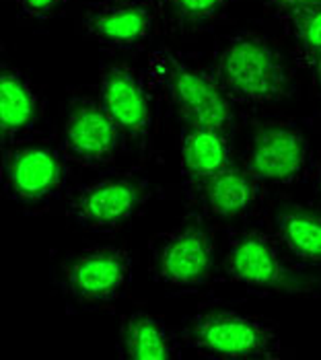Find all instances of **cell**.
Instances as JSON below:
<instances>
[{
	"instance_id": "1",
	"label": "cell",
	"mask_w": 321,
	"mask_h": 360,
	"mask_svg": "<svg viewBox=\"0 0 321 360\" xmlns=\"http://www.w3.org/2000/svg\"><path fill=\"white\" fill-rule=\"evenodd\" d=\"M210 75L237 108H268L293 93V70L272 37L243 29L216 50Z\"/></svg>"
},
{
	"instance_id": "2",
	"label": "cell",
	"mask_w": 321,
	"mask_h": 360,
	"mask_svg": "<svg viewBox=\"0 0 321 360\" xmlns=\"http://www.w3.org/2000/svg\"><path fill=\"white\" fill-rule=\"evenodd\" d=\"M146 75L157 99L184 124L213 126L225 132L235 128V105L222 93L208 68L191 64L173 50H153L146 58Z\"/></svg>"
},
{
	"instance_id": "3",
	"label": "cell",
	"mask_w": 321,
	"mask_h": 360,
	"mask_svg": "<svg viewBox=\"0 0 321 360\" xmlns=\"http://www.w3.org/2000/svg\"><path fill=\"white\" fill-rule=\"evenodd\" d=\"M225 276L251 290L289 297H317L321 278L301 268L276 233L258 226L231 231L220 264Z\"/></svg>"
},
{
	"instance_id": "4",
	"label": "cell",
	"mask_w": 321,
	"mask_h": 360,
	"mask_svg": "<svg viewBox=\"0 0 321 360\" xmlns=\"http://www.w3.org/2000/svg\"><path fill=\"white\" fill-rule=\"evenodd\" d=\"M184 346L213 360H276L282 356L278 330L258 315L235 309H202L177 330Z\"/></svg>"
},
{
	"instance_id": "5",
	"label": "cell",
	"mask_w": 321,
	"mask_h": 360,
	"mask_svg": "<svg viewBox=\"0 0 321 360\" xmlns=\"http://www.w3.org/2000/svg\"><path fill=\"white\" fill-rule=\"evenodd\" d=\"M153 195L140 171H109L79 184L66 198V217L93 233H113L136 219Z\"/></svg>"
},
{
	"instance_id": "6",
	"label": "cell",
	"mask_w": 321,
	"mask_h": 360,
	"mask_svg": "<svg viewBox=\"0 0 321 360\" xmlns=\"http://www.w3.org/2000/svg\"><path fill=\"white\" fill-rule=\"evenodd\" d=\"M134 253L124 245H89L58 264L60 292L82 309L113 305L132 282Z\"/></svg>"
},
{
	"instance_id": "7",
	"label": "cell",
	"mask_w": 321,
	"mask_h": 360,
	"mask_svg": "<svg viewBox=\"0 0 321 360\" xmlns=\"http://www.w3.org/2000/svg\"><path fill=\"white\" fill-rule=\"evenodd\" d=\"M97 95L124 132L128 146L142 159L151 157L157 132V93L146 70L128 62H103L99 68Z\"/></svg>"
},
{
	"instance_id": "8",
	"label": "cell",
	"mask_w": 321,
	"mask_h": 360,
	"mask_svg": "<svg viewBox=\"0 0 321 360\" xmlns=\"http://www.w3.org/2000/svg\"><path fill=\"white\" fill-rule=\"evenodd\" d=\"M2 195L25 208H42L66 194L70 161L60 146L23 142L2 146Z\"/></svg>"
},
{
	"instance_id": "9",
	"label": "cell",
	"mask_w": 321,
	"mask_h": 360,
	"mask_svg": "<svg viewBox=\"0 0 321 360\" xmlns=\"http://www.w3.org/2000/svg\"><path fill=\"white\" fill-rule=\"evenodd\" d=\"M216 272V243L196 219L159 233L151 241L149 274L171 290L206 286Z\"/></svg>"
},
{
	"instance_id": "10",
	"label": "cell",
	"mask_w": 321,
	"mask_h": 360,
	"mask_svg": "<svg viewBox=\"0 0 321 360\" xmlns=\"http://www.w3.org/2000/svg\"><path fill=\"white\" fill-rule=\"evenodd\" d=\"M60 148L73 165L106 169L118 161L128 142L99 95H79L68 103Z\"/></svg>"
},
{
	"instance_id": "11",
	"label": "cell",
	"mask_w": 321,
	"mask_h": 360,
	"mask_svg": "<svg viewBox=\"0 0 321 360\" xmlns=\"http://www.w3.org/2000/svg\"><path fill=\"white\" fill-rule=\"evenodd\" d=\"M311 142L291 122H266L249 139L243 169L262 184L294 186L309 175Z\"/></svg>"
},
{
	"instance_id": "12",
	"label": "cell",
	"mask_w": 321,
	"mask_h": 360,
	"mask_svg": "<svg viewBox=\"0 0 321 360\" xmlns=\"http://www.w3.org/2000/svg\"><path fill=\"white\" fill-rule=\"evenodd\" d=\"M87 39L118 52L144 48L160 31L157 0H99L91 2L80 17Z\"/></svg>"
},
{
	"instance_id": "13",
	"label": "cell",
	"mask_w": 321,
	"mask_h": 360,
	"mask_svg": "<svg viewBox=\"0 0 321 360\" xmlns=\"http://www.w3.org/2000/svg\"><path fill=\"white\" fill-rule=\"evenodd\" d=\"M186 194L202 217L235 221L258 208L264 184L243 167H227L214 175L186 181Z\"/></svg>"
},
{
	"instance_id": "14",
	"label": "cell",
	"mask_w": 321,
	"mask_h": 360,
	"mask_svg": "<svg viewBox=\"0 0 321 360\" xmlns=\"http://www.w3.org/2000/svg\"><path fill=\"white\" fill-rule=\"evenodd\" d=\"M44 97L23 70L2 64L0 70V142H29L44 117Z\"/></svg>"
},
{
	"instance_id": "15",
	"label": "cell",
	"mask_w": 321,
	"mask_h": 360,
	"mask_svg": "<svg viewBox=\"0 0 321 360\" xmlns=\"http://www.w3.org/2000/svg\"><path fill=\"white\" fill-rule=\"evenodd\" d=\"M180 332L163 319L144 311H134L120 319L118 356L124 360H173L182 356Z\"/></svg>"
},
{
	"instance_id": "16",
	"label": "cell",
	"mask_w": 321,
	"mask_h": 360,
	"mask_svg": "<svg viewBox=\"0 0 321 360\" xmlns=\"http://www.w3.org/2000/svg\"><path fill=\"white\" fill-rule=\"evenodd\" d=\"M233 165L231 134L213 126L184 124L180 134V167L184 181H196Z\"/></svg>"
},
{
	"instance_id": "17",
	"label": "cell",
	"mask_w": 321,
	"mask_h": 360,
	"mask_svg": "<svg viewBox=\"0 0 321 360\" xmlns=\"http://www.w3.org/2000/svg\"><path fill=\"white\" fill-rule=\"evenodd\" d=\"M276 237L296 262L321 266V212L289 208L276 214Z\"/></svg>"
},
{
	"instance_id": "18",
	"label": "cell",
	"mask_w": 321,
	"mask_h": 360,
	"mask_svg": "<svg viewBox=\"0 0 321 360\" xmlns=\"http://www.w3.org/2000/svg\"><path fill=\"white\" fill-rule=\"evenodd\" d=\"M233 0H157L160 31L191 35L204 31L225 17Z\"/></svg>"
},
{
	"instance_id": "19",
	"label": "cell",
	"mask_w": 321,
	"mask_h": 360,
	"mask_svg": "<svg viewBox=\"0 0 321 360\" xmlns=\"http://www.w3.org/2000/svg\"><path fill=\"white\" fill-rule=\"evenodd\" d=\"M280 21L293 41L294 62L301 68H313L321 56V2L298 8Z\"/></svg>"
},
{
	"instance_id": "20",
	"label": "cell",
	"mask_w": 321,
	"mask_h": 360,
	"mask_svg": "<svg viewBox=\"0 0 321 360\" xmlns=\"http://www.w3.org/2000/svg\"><path fill=\"white\" fill-rule=\"evenodd\" d=\"M17 15L25 21H48L58 17L70 0H13Z\"/></svg>"
},
{
	"instance_id": "21",
	"label": "cell",
	"mask_w": 321,
	"mask_h": 360,
	"mask_svg": "<svg viewBox=\"0 0 321 360\" xmlns=\"http://www.w3.org/2000/svg\"><path fill=\"white\" fill-rule=\"evenodd\" d=\"M262 2H264V6L274 17L284 19L287 15H291L294 11H298V8L320 4L321 0H262Z\"/></svg>"
},
{
	"instance_id": "22",
	"label": "cell",
	"mask_w": 321,
	"mask_h": 360,
	"mask_svg": "<svg viewBox=\"0 0 321 360\" xmlns=\"http://www.w3.org/2000/svg\"><path fill=\"white\" fill-rule=\"evenodd\" d=\"M313 79H315V84H317V89H320V93H321V56L317 58V62L313 64Z\"/></svg>"
},
{
	"instance_id": "23",
	"label": "cell",
	"mask_w": 321,
	"mask_h": 360,
	"mask_svg": "<svg viewBox=\"0 0 321 360\" xmlns=\"http://www.w3.org/2000/svg\"><path fill=\"white\" fill-rule=\"evenodd\" d=\"M317 188H320V194H321V169H320V177H317Z\"/></svg>"
}]
</instances>
